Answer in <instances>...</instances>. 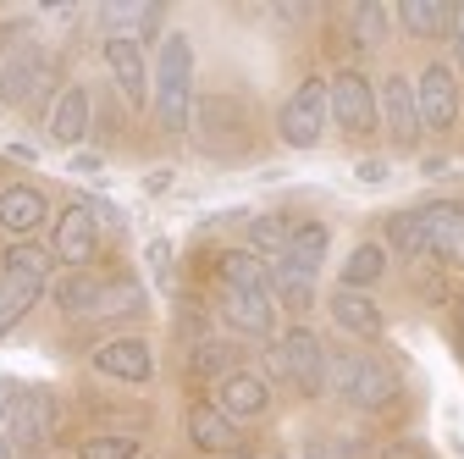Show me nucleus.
I'll use <instances>...</instances> for the list:
<instances>
[{
	"label": "nucleus",
	"instance_id": "obj_1",
	"mask_svg": "<svg viewBox=\"0 0 464 459\" xmlns=\"http://www.w3.org/2000/svg\"><path fill=\"white\" fill-rule=\"evenodd\" d=\"M194 39L171 28L160 44H155V67H150V111H155V128L166 139H188V122H194Z\"/></svg>",
	"mask_w": 464,
	"mask_h": 459
},
{
	"label": "nucleus",
	"instance_id": "obj_2",
	"mask_svg": "<svg viewBox=\"0 0 464 459\" xmlns=\"http://www.w3.org/2000/svg\"><path fill=\"white\" fill-rule=\"evenodd\" d=\"M188 139L205 161H249L255 155V111L238 94H199L194 100V122Z\"/></svg>",
	"mask_w": 464,
	"mask_h": 459
},
{
	"label": "nucleus",
	"instance_id": "obj_3",
	"mask_svg": "<svg viewBox=\"0 0 464 459\" xmlns=\"http://www.w3.org/2000/svg\"><path fill=\"white\" fill-rule=\"evenodd\" d=\"M326 393H337L343 405L360 410V415H382V410L398 405L403 376L382 355H332L326 360Z\"/></svg>",
	"mask_w": 464,
	"mask_h": 459
},
{
	"label": "nucleus",
	"instance_id": "obj_4",
	"mask_svg": "<svg viewBox=\"0 0 464 459\" xmlns=\"http://www.w3.org/2000/svg\"><path fill=\"white\" fill-rule=\"evenodd\" d=\"M326 343L299 321V327H287L282 337L266 343V382H287L294 393L304 398H321L326 393Z\"/></svg>",
	"mask_w": 464,
	"mask_h": 459
},
{
	"label": "nucleus",
	"instance_id": "obj_5",
	"mask_svg": "<svg viewBox=\"0 0 464 459\" xmlns=\"http://www.w3.org/2000/svg\"><path fill=\"white\" fill-rule=\"evenodd\" d=\"M50 89H55V55L39 39H17L6 55H0V105L39 111ZM55 94H62V89H55Z\"/></svg>",
	"mask_w": 464,
	"mask_h": 459
},
{
	"label": "nucleus",
	"instance_id": "obj_6",
	"mask_svg": "<svg viewBox=\"0 0 464 459\" xmlns=\"http://www.w3.org/2000/svg\"><path fill=\"white\" fill-rule=\"evenodd\" d=\"M326 111L343 139H376L382 133V111H376V83L360 67H337L326 78Z\"/></svg>",
	"mask_w": 464,
	"mask_h": 459
},
{
	"label": "nucleus",
	"instance_id": "obj_7",
	"mask_svg": "<svg viewBox=\"0 0 464 459\" xmlns=\"http://www.w3.org/2000/svg\"><path fill=\"white\" fill-rule=\"evenodd\" d=\"M50 432H55V398L44 387H28V393L12 398L6 426H0V443H6L12 459H39L50 448Z\"/></svg>",
	"mask_w": 464,
	"mask_h": 459
},
{
	"label": "nucleus",
	"instance_id": "obj_8",
	"mask_svg": "<svg viewBox=\"0 0 464 459\" xmlns=\"http://www.w3.org/2000/svg\"><path fill=\"white\" fill-rule=\"evenodd\" d=\"M326 122H332V111H326V78H304L294 94L276 105V139L287 150H315L326 139Z\"/></svg>",
	"mask_w": 464,
	"mask_h": 459
},
{
	"label": "nucleus",
	"instance_id": "obj_9",
	"mask_svg": "<svg viewBox=\"0 0 464 459\" xmlns=\"http://www.w3.org/2000/svg\"><path fill=\"white\" fill-rule=\"evenodd\" d=\"M415 105H420V128L426 133H453L464 94H459V73L448 62H426L415 78Z\"/></svg>",
	"mask_w": 464,
	"mask_h": 459
},
{
	"label": "nucleus",
	"instance_id": "obj_10",
	"mask_svg": "<svg viewBox=\"0 0 464 459\" xmlns=\"http://www.w3.org/2000/svg\"><path fill=\"white\" fill-rule=\"evenodd\" d=\"M376 111H382V133L392 139V150H420V105H415V78L387 73L376 89Z\"/></svg>",
	"mask_w": 464,
	"mask_h": 459
},
{
	"label": "nucleus",
	"instance_id": "obj_11",
	"mask_svg": "<svg viewBox=\"0 0 464 459\" xmlns=\"http://www.w3.org/2000/svg\"><path fill=\"white\" fill-rule=\"evenodd\" d=\"M100 233H105V227L94 221V210H89L83 200L67 205L62 216H55V227H50V255H55V266L89 271V260L100 255Z\"/></svg>",
	"mask_w": 464,
	"mask_h": 459
},
{
	"label": "nucleus",
	"instance_id": "obj_12",
	"mask_svg": "<svg viewBox=\"0 0 464 459\" xmlns=\"http://www.w3.org/2000/svg\"><path fill=\"white\" fill-rule=\"evenodd\" d=\"M100 55H105V73H111L116 94H122V105L128 111H150V55H144V44L105 39Z\"/></svg>",
	"mask_w": 464,
	"mask_h": 459
},
{
	"label": "nucleus",
	"instance_id": "obj_13",
	"mask_svg": "<svg viewBox=\"0 0 464 459\" xmlns=\"http://www.w3.org/2000/svg\"><path fill=\"white\" fill-rule=\"evenodd\" d=\"M44 133H50V144L78 150V144L94 133V89H89V83H62V94L50 100Z\"/></svg>",
	"mask_w": 464,
	"mask_h": 459
},
{
	"label": "nucleus",
	"instance_id": "obj_14",
	"mask_svg": "<svg viewBox=\"0 0 464 459\" xmlns=\"http://www.w3.org/2000/svg\"><path fill=\"white\" fill-rule=\"evenodd\" d=\"M89 366L111 382H128V387H144L155 376V349L144 337H105L100 349L89 355Z\"/></svg>",
	"mask_w": 464,
	"mask_h": 459
},
{
	"label": "nucleus",
	"instance_id": "obj_15",
	"mask_svg": "<svg viewBox=\"0 0 464 459\" xmlns=\"http://www.w3.org/2000/svg\"><path fill=\"white\" fill-rule=\"evenodd\" d=\"M216 410L221 415H232V421H266L271 415V382L260 376V371H227L221 382H216Z\"/></svg>",
	"mask_w": 464,
	"mask_h": 459
},
{
	"label": "nucleus",
	"instance_id": "obj_16",
	"mask_svg": "<svg viewBox=\"0 0 464 459\" xmlns=\"http://www.w3.org/2000/svg\"><path fill=\"white\" fill-rule=\"evenodd\" d=\"M50 221V200L34 183H0V233L12 244H28L39 227Z\"/></svg>",
	"mask_w": 464,
	"mask_h": 459
},
{
	"label": "nucleus",
	"instance_id": "obj_17",
	"mask_svg": "<svg viewBox=\"0 0 464 459\" xmlns=\"http://www.w3.org/2000/svg\"><path fill=\"white\" fill-rule=\"evenodd\" d=\"M216 316H221L232 332H238V337H260V343L276 337V299H271V294L221 288V294H216Z\"/></svg>",
	"mask_w": 464,
	"mask_h": 459
},
{
	"label": "nucleus",
	"instance_id": "obj_18",
	"mask_svg": "<svg viewBox=\"0 0 464 459\" xmlns=\"http://www.w3.org/2000/svg\"><path fill=\"white\" fill-rule=\"evenodd\" d=\"M188 443L199 448V454H244V432H238V421L232 415H221L216 405H188Z\"/></svg>",
	"mask_w": 464,
	"mask_h": 459
},
{
	"label": "nucleus",
	"instance_id": "obj_19",
	"mask_svg": "<svg viewBox=\"0 0 464 459\" xmlns=\"http://www.w3.org/2000/svg\"><path fill=\"white\" fill-rule=\"evenodd\" d=\"M326 316L348 332V337H365V343H376L382 332H387V316H382V305L371 299V294H354V288H332V299H326Z\"/></svg>",
	"mask_w": 464,
	"mask_h": 459
},
{
	"label": "nucleus",
	"instance_id": "obj_20",
	"mask_svg": "<svg viewBox=\"0 0 464 459\" xmlns=\"http://www.w3.org/2000/svg\"><path fill=\"white\" fill-rule=\"evenodd\" d=\"M216 277H221V288H238V294H271V260H260L244 244L216 255Z\"/></svg>",
	"mask_w": 464,
	"mask_h": 459
},
{
	"label": "nucleus",
	"instance_id": "obj_21",
	"mask_svg": "<svg viewBox=\"0 0 464 459\" xmlns=\"http://www.w3.org/2000/svg\"><path fill=\"white\" fill-rule=\"evenodd\" d=\"M100 288H105V277H94V271H62L50 282V299H55V310L62 316H89L94 321V310H100Z\"/></svg>",
	"mask_w": 464,
	"mask_h": 459
},
{
	"label": "nucleus",
	"instance_id": "obj_22",
	"mask_svg": "<svg viewBox=\"0 0 464 459\" xmlns=\"http://www.w3.org/2000/svg\"><path fill=\"white\" fill-rule=\"evenodd\" d=\"M326 249H332V227L326 221H294V233H287V266H299L304 277H321L326 266Z\"/></svg>",
	"mask_w": 464,
	"mask_h": 459
},
{
	"label": "nucleus",
	"instance_id": "obj_23",
	"mask_svg": "<svg viewBox=\"0 0 464 459\" xmlns=\"http://www.w3.org/2000/svg\"><path fill=\"white\" fill-rule=\"evenodd\" d=\"M398 23H403V34H410V39L431 44V39H448L453 6H448V0H398Z\"/></svg>",
	"mask_w": 464,
	"mask_h": 459
},
{
	"label": "nucleus",
	"instance_id": "obj_24",
	"mask_svg": "<svg viewBox=\"0 0 464 459\" xmlns=\"http://www.w3.org/2000/svg\"><path fill=\"white\" fill-rule=\"evenodd\" d=\"M392 34V12L382 6V0H360V6H348V44H354L360 55H376Z\"/></svg>",
	"mask_w": 464,
	"mask_h": 459
},
{
	"label": "nucleus",
	"instance_id": "obj_25",
	"mask_svg": "<svg viewBox=\"0 0 464 459\" xmlns=\"http://www.w3.org/2000/svg\"><path fill=\"white\" fill-rule=\"evenodd\" d=\"M382 277H387V244H354V249H348V260L337 266V288L371 294Z\"/></svg>",
	"mask_w": 464,
	"mask_h": 459
},
{
	"label": "nucleus",
	"instance_id": "obj_26",
	"mask_svg": "<svg viewBox=\"0 0 464 459\" xmlns=\"http://www.w3.org/2000/svg\"><path fill=\"white\" fill-rule=\"evenodd\" d=\"M0 271L17 277V282H34V288H50L55 282V255L44 244H6V255H0Z\"/></svg>",
	"mask_w": 464,
	"mask_h": 459
},
{
	"label": "nucleus",
	"instance_id": "obj_27",
	"mask_svg": "<svg viewBox=\"0 0 464 459\" xmlns=\"http://www.w3.org/2000/svg\"><path fill=\"white\" fill-rule=\"evenodd\" d=\"M271 299L287 316H304L315 305V277H304L299 266H287V260H271Z\"/></svg>",
	"mask_w": 464,
	"mask_h": 459
},
{
	"label": "nucleus",
	"instance_id": "obj_28",
	"mask_svg": "<svg viewBox=\"0 0 464 459\" xmlns=\"http://www.w3.org/2000/svg\"><path fill=\"white\" fill-rule=\"evenodd\" d=\"M382 233H387V249L392 255H403V260H431V239H426L420 210H392Z\"/></svg>",
	"mask_w": 464,
	"mask_h": 459
},
{
	"label": "nucleus",
	"instance_id": "obj_29",
	"mask_svg": "<svg viewBox=\"0 0 464 459\" xmlns=\"http://www.w3.org/2000/svg\"><path fill=\"white\" fill-rule=\"evenodd\" d=\"M287 233H294V221H282V216H244V249H255L260 260H282Z\"/></svg>",
	"mask_w": 464,
	"mask_h": 459
},
{
	"label": "nucleus",
	"instance_id": "obj_30",
	"mask_svg": "<svg viewBox=\"0 0 464 459\" xmlns=\"http://www.w3.org/2000/svg\"><path fill=\"white\" fill-rule=\"evenodd\" d=\"M44 294H50V288H34V282H17V277L0 271V337H6L17 321H28V310H34Z\"/></svg>",
	"mask_w": 464,
	"mask_h": 459
},
{
	"label": "nucleus",
	"instance_id": "obj_31",
	"mask_svg": "<svg viewBox=\"0 0 464 459\" xmlns=\"http://www.w3.org/2000/svg\"><path fill=\"white\" fill-rule=\"evenodd\" d=\"M105 316H144V288H139L133 277H105L94 321H105Z\"/></svg>",
	"mask_w": 464,
	"mask_h": 459
},
{
	"label": "nucleus",
	"instance_id": "obj_32",
	"mask_svg": "<svg viewBox=\"0 0 464 459\" xmlns=\"http://www.w3.org/2000/svg\"><path fill=\"white\" fill-rule=\"evenodd\" d=\"M188 371L194 376H227V371H238V349H232V343H216V337H205V343H194V349H188Z\"/></svg>",
	"mask_w": 464,
	"mask_h": 459
},
{
	"label": "nucleus",
	"instance_id": "obj_33",
	"mask_svg": "<svg viewBox=\"0 0 464 459\" xmlns=\"http://www.w3.org/2000/svg\"><path fill=\"white\" fill-rule=\"evenodd\" d=\"M139 454H144V443L133 432H94V437L78 443L72 459H139Z\"/></svg>",
	"mask_w": 464,
	"mask_h": 459
},
{
	"label": "nucleus",
	"instance_id": "obj_34",
	"mask_svg": "<svg viewBox=\"0 0 464 459\" xmlns=\"http://www.w3.org/2000/svg\"><path fill=\"white\" fill-rule=\"evenodd\" d=\"M437 266H453V271H464V216H459V227L437 244V255H431Z\"/></svg>",
	"mask_w": 464,
	"mask_h": 459
},
{
	"label": "nucleus",
	"instance_id": "obj_35",
	"mask_svg": "<svg viewBox=\"0 0 464 459\" xmlns=\"http://www.w3.org/2000/svg\"><path fill=\"white\" fill-rule=\"evenodd\" d=\"M83 205L94 210V221H100V227H111V233H122V227H128V216H122V210H116L111 200H83Z\"/></svg>",
	"mask_w": 464,
	"mask_h": 459
},
{
	"label": "nucleus",
	"instance_id": "obj_36",
	"mask_svg": "<svg viewBox=\"0 0 464 459\" xmlns=\"http://www.w3.org/2000/svg\"><path fill=\"white\" fill-rule=\"evenodd\" d=\"M144 260H150V271H155L160 282H171V244H166V239H155V244L144 249Z\"/></svg>",
	"mask_w": 464,
	"mask_h": 459
},
{
	"label": "nucleus",
	"instance_id": "obj_37",
	"mask_svg": "<svg viewBox=\"0 0 464 459\" xmlns=\"http://www.w3.org/2000/svg\"><path fill=\"white\" fill-rule=\"evenodd\" d=\"M326 454H332V459H371V443H365V437H337Z\"/></svg>",
	"mask_w": 464,
	"mask_h": 459
},
{
	"label": "nucleus",
	"instance_id": "obj_38",
	"mask_svg": "<svg viewBox=\"0 0 464 459\" xmlns=\"http://www.w3.org/2000/svg\"><path fill=\"white\" fill-rule=\"evenodd\" d=\"M448 39H453V73H464V6H453V28H448Z\"/></svg>",
	"mask_w": 464,
	"mask_h": 459
},
{
	"label": "nucleus",
	"instance_id": "obj_39",
	"mask_svg": "<svg viewBox=\"0 0 464 459\" xmlns=\"http://www.w3.org/2000/svg\"><path fill=\"white\" fill-rule=\"evenodd\" d=\"M354 178H360V183H387V178H392V166H387V161H360V166H354Z\"/></svg>",
	"mask_w": 464,
	"mask_h": 459
},
{
	"label": "nucleus",
	"instance_id": "obj_40",
	"mask_svg": "<svg viewBox=\"0 0 464 459\" xmlns=\"http://www.w3.org/2000/svg\"><path fill=\"white\" fill-rule=\"evenodd\" d=\"M171 178H178V171H171V166H155L150 178H144V189H150V194H166V189H171Z\"/></svg>",
	"mask_w": 464,
	"mask_h": 459
},
{
	"label": "nucleus",
	"instance_id": "obj_41",
	"mask_svg": "<svg viewBox=\"0 0 464 459\" xmlns=\"http://www.w3.org/2000/svg\"><path fill=\"white\" fill-rule=\"evenodd\" d=\"M382 459H426V448H420V443H392Z\"/></svg>",
	"mask_w": 464,
	"mask_h": 459
},
{
	"label": "nucleus",
	"instance_id": "obj_42",
	"mask_svg": "<svg viewBox=\"0 0 464 459\" xmlns=\"http://www.w3.org/2000/svg\"><path fill=\"white\" fill-rule=\"evenodd\" d=\"M72 171H89V178H94V171H100V155H83V150H78V155H72Z\"/></svg>",
	"mask_w": 464,
	"mask_h": 459
},
{
	"label": "nucleus",
	"instance_id": "obj_43",
	"mask_svg": "<svg viewBox=\"0 0 464 459\" xmlns=\"http://www.w3.org/2000/svg\"><path fill=\"white\" fill-rule=\"evenodd\" d=\"M12 398H17V387H12V382H0V426H6V410H12Z\"/></svg>",
	"mask_w": 464,
	"mask_h": 459
},
{
	"label": "nucleus",
	"instance_id": "obj_44",
	"mask_svg": "<svg viewBox=\"0 0 464 459\" xmlns=\"http://www.w3.org/2000/svg\"><path fill=\"white\" fill-rule=\"evenodd\" d=\"M304 459H332V454H326V448L315 443V448H304Z\"/></svg>",
	"mask_w": 464,
	"mask_h": 459
},
{
	"label": "nucleus",
	"instance_id": "obj_45",
	"mask_svg": "<svg viewBox=\"0 0 464 459\" xmlns=\"http://www.w3.org/2000/svg\"><path fill=\"white\" fill-rule=\"evenodd\" d=\"M0 459H12V454H6V443H0Z\"/></svg>",
	"mask_w": 464,
	"mask_h": 459
},
{
	"label": "nucleus",
	"instance_id": "obj_46",
	"mask_svg": "<svg viewBox=\"0 0 464 459\" xmlns=\"http://www.w3.org/2000/svg\"><path fill=\"white\" fill-rule=\"evenodd\" d=\"M266 459H287V454H266Z\"/></svg>",
	"mask_w": 464,
	"mask_h": 459
}]
</instances>
